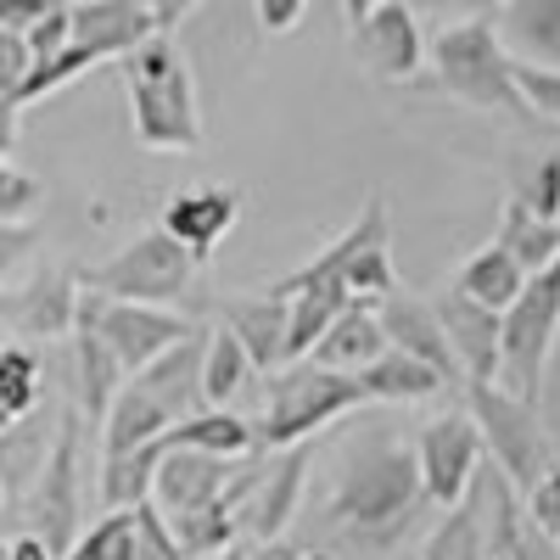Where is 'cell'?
<instances>
[{"mask_svg":"<svg viewBox=\"0 0 560 560\" xmlns=\"http://www.w3.org/2000/svg\"><path fill=\"white\" fill-rule=\"evenodd\" d=\"M219 560H242V549H236V544H230V549H224V555H219Z\"/></svg>","mask_w":560,"mask_h":560,"instance_id":"cell-45","label":"cell"},{"mask_svg":"<svg viewBox=\"0 0 560 560\" xmlns=\"http://www.w3.org/2000/svg\"><path fill=\"white\" fill-rule=\"evenodd\" d=\"M438 325L448 337V353L459 364L465 382H493L499 376V308L465 298L459 287H448L438 303Z\"/></svg>","mask_w":560,"mask_h":560,"instance_id":"cell-15","label":"cell"},{"mask_svg":"<svg viewBox=\"0 0 560 560\" xmlns=\"http://www.w3.org/2000/svg\"><path fill=\"white\" fill-rule=\"evenodd\" d=\"M516 202L533 213V219H560V158H544L533 168V179L516 191Z\"/></svg>","mask_w":560,"mask_h":560,"instance_id":"cell-34","label":"cell"},{"mask_svg":"<svg viewBox=\"0 0 560 560\" xmlns=\"http://www.w3.org/2000/svg\"><path fill=\"white\" fill-rule=\"evenodd\" d=\"M68 39L73 45H90L102 62H118L124 51H135L152 28V12L140 0H68Z\"/></svg>","mask_w":560,"mask_h":560,"instance_id":"cell-20","label":"cell"},{"mask_svg":"<svg viewBox=\"0 0 560 560\" xmlns=\"http://www.w3.org/2000/svg\"><path fill=\"white\" fill-rule=\"evenodd\" d=\"M382 353H387V337H382L376 308L359 303V298H348V303L331 314V325L314 337V348H308L303 359L331 364V370H364L370 359H382Z\"/></svg>","mask_w":560,"mask_h":560,"instance_id":"cell-21","label":"cell"},{"mask_svg":"<svg viewBox=\"0 0 560 560\" xmlns=\"http://www.w3.org/2000/svg\"><path fill=\"white\" fill-rule=\"evenodd\" d=\"M242 219V191L236 185H197V191H174L163 208V230L191 253L197 264H208L219 253V242L230 236V224Z\"/></svg>","mask_w":560,"mask_h":560,"instance_id":"cell-16","label":"cell"},{"mask_svg":"<svg viewBox=\"0 0 560 560\" xmlns=\"http://www.w3.org/2000/svg\"><path fill=\"white\" fill-rule=\"evenodd\" d=\"M7 560H57V555L45 549V538H39V533H28V527H23L18 538H7Z\"/></svg>","mask_w":560,"mask_h":560,"instance_id":"cell-42","label":"cell"},{"mask_svg":"<svg viewBox=\"0 0 560 560\" xmlns=\"http://www.w3.org/2000/svg\"><path fill=\"white\" fill-rule=\"evenodd\" d=\"M34 242H39V236H34L28 224H0V280H7V269H12Z\"/></svg>","mask_w":560,"mask_h":560,"instance_id":"cell-37","label":"cell"},{"mask_svg":"<svg viewBox=\"0 0 560 560\" xmlns=\"http://www.w3.org/2000/svg\"><path fill=\"white\" fill-rule=\"evenodd\" d=\"M420 499L427 493H420L415 448L376 438V443H364L342 459L325 510H331V527L348 533L353 544H393L409 527Z\"/></svg>","mask_w":560,"mask_h":560,"instance_id":"cell-1","label":"cell"},{"mask_svg":"<svg viewBox=\"0 0 560 560\" xmlns=\"http://www.w3.org/2000/svg\"><path fill=\"white\" fill-rule=\"evenodd\" d=\"M140 7H147V0H140Z\"/></svg>","mask_w":560,"mask_h":560,"instance_id":"cell-49","label":"cell"},{"mask_svg":"<svg viewBox=\"0 0 560 560\" xmlns=\"http://www.w3.org/2000/svg\"><path fill=\"white\" fill-rule=\"evenodd\" d=\"M522 510H527V522H533V527L555 544V555H560V465H549V471L527 488V504H522Z\"/></svg>","mask_w":560,"mask_h":560,"instance_id":"cell-31","label":"cell"},{"mask_svg":"<svg viewBox=\"0 0 560 560\" xmlns=\"http://www.w3.org/2000/svg\"><path fill=\"white\" fill-rule=\"evenodd\" d=\"M353 376H359L370 404H420V398H432L443 387V376L427 359H409L398 348H387L382 359H370L364 370H353Z\"/></svg>","mask_w":560,"mask_h":560,"instance_id":"cell-23","label":"cell"},{"mask_svg":"<svg viewBox=\"0 0 560 560\" xmlns=\"http://www.w3.org/2000/svg\"><path fill=\"white\" fill-rule=\"evenodd\" d=\"M124 90H129V124L147 152H197L202 118H197V84L185 51L158 28L118 57Z\"/></svg>","mask_w":560,"mask_h":560,"instance_id":"cell-2","label":"cell"},{"mask_svg":"<svg viewBox=\"0 0 560 560\" xmlns=\"http://www.w3.org/2000/svg\"><path fill=\"white\" fill-rule=\"evenodd\" d=\"M79 443H84V415L68 409L28 493V533H39L51 555H62L79 538Z\"/></svg>","mask_w":560,"mask_h":560,"instance_id":"cell-9","label":"cell"},{"mask_svg":"<svg viewBox=\"0 0 560 560\" xmlns=\"http://www.w3.org/2000/svg\"><path fill=\"white\" fill-rule=\"evenodd\" d=\"M465 415L477 420V438L493 454V465L510 477V488H533L555 459V443L538 420V404L504 393L499 382H465Z\"/></svg>","mask_w":560,"mask_h":560,"instance_id":"cell-6","label":"cell"},{"mask_svg":"<svg viewBox=\"0 0 560 560\" xmlns=\"http://www.w3.org/2000/svg\"><path fill=\"white\" fill-rule=\"evenodd\" d=\"M415 465H420V493L432 504H459L471 488L477 465H482V438L471 415H438L427 420V432L415 443Z\"/></svg>","mask_w":560,"mask_h":560,"instance_id":"cell-11","label":"cell"},{"mask_svg":"<svg viewBox=\"0 0 560 560\" xmlns=\"http://www.w3.org/2000/svg\"><path fill=\"white\" fill-rule=\"evenodd\" d=\"M191 560H219V555H191Z\"/></svg>","mask_w":560,"mask_h":560,"instance_id":"cell-47","label":"cell"},{"mask_svg":"<svg viewBox=\"0 0 560 560\" xmlns=\"http://www.w3.org/2000/svg\"><path fill=\"white\" fill-rule=\"evenodd\" d=\"M197 7H202V0H147V12H152V28H163V34H168V28H179V23L191 18Z\"/></svg>","mask_w":560,"mask_h":560,"instance_id":"cell-38","label":"cell"},{"mask_svg":"<svg viewBox=\"0 0 560 560\" xmlns=\"http://www.w3.org/2000/svg\"><path fill=\"white\" fill-rule=\"evenodd\" d=\"M73 382H79V415L96 427V420L107 415L118 382H124V364L113 359V348L96 337V331H84V325H73Z\"/></svg>","mask_w":560,"mask_h":560,"instance_id":"cell-24","label":"cell"},{"mask_svg":"<svg viewBox=\"0 0 560 560\" xmlns=\"http://www.w3.org/2000/svg\"><path fill=\"white\" fill-rule=\"evenodd\" d=\"M287 298L258 287V292H242V298H224L219 303V319L224 331L242 342V353L253 359V370H275L287 364Z\"/></svg>","mask_w":560,"mask_h":560,"instance_id":"cell-19","label":"cell"},{"mask_svg":"<svg viewBox=\"0 0 560 560\" xmlns=\"http://www.w3.org/2000/svg\"><path fill=\"white\" fill-rule=\"evenodd\" d=\"M370 7H376V0H342V12H348V23H353L359 12H370Z\"/></svg>","mask_w":560,"mask_h":560,"instance_id":"cell-44","label":"cell"},{"mask_svg":"<svg viewBox=\"0 0 560 560\" xmlns=\"http://www.w3.org/2000/svg\"><path fill=\"white\" fill-rule=\"evenodd\" d=\"M18 102L12 96H0V158H12V147H18Z\"/></svg>","mask_w":560,"mask_h":560,"instance_id":"cell-43","label":"cell"},{"mask_svg":"<svg viewBox=\"0 0 560 560\" xmlns=\"http://www.w3.org/2000/svg\"><path fill=\"white\" fill-rule=\"evenodd\" d=\"M57 560H185L168 522H163V510L152 499H135V504H118L107 510V516L79 533Z\"/></svg>","mask_w":560,"mask_h":560,"instance_id":"cell-10","label":"cell"},{"mask_svg":"<svg viewBox=\"0 0 560 560\" xmlns=\"http://www.w3.org/2000/svg\"><path fill=\"white\" fill-rule=\"evenodd\" d=\"M39 404V359L28 348H0V415H34Z\"/></svg>","mask_w":560,"mask_h":560,"instance_id":"cell-29","label":"cell"},{"mask_svg":"<svg viewBox=\"0 0 560 560\" xmlns=\"http://www.w3.org/2000/svg\"><path fill=\"white\" fill-rule=\"evenodd\" d=\"M247 376H253V359L242 353V342L224 331H202V404H213V409H230L236 404V393L247 387Z\"/></svg>","mask_w":560,"mask_h":560,"instance_id":"cell-25","label":"cell"},{"mask_svg":"<svg viewBox=\"0 0 560 560\" xmlns=\"http://www.w3.org/2000/svg\"><path fill=\"white\" fill-rule=\"evenodd\" d=\"M0 510H7V482H0Z\"/></svg>","mask_w":560,"mask_h":560,"instance_id":"cell-46","label":"cell"},{"mask_svg":"<svg viewBox=\"0 0 560 560\" xmlns=\"http://www.w3.org/2000/svg\"><path fill=\"white\" fill-rule=\"evenodd\" d=\"M370 308H376V319H382L387 348H398V353H409V359H427L443 382L459 376V364H454V353H448V337H443L432 303H420V298H409L404 287H393V292H382Z\"/></svg>","mask_w":560,"mask_h":560,"instance_id":"cell-18","label":"cell"},{"mask_svg":"<svg viewBox=\"0 0 560 560\" xmlns=\"http://www.w3.org/2000/svg\"><path fill=\"white\" fill-rule=\"evenodd\" d=\"M39 202H45V185L0 158V224H23Z\"/></svg>","mask_w":560,"mask_h":560,"instance_id":"cell-30","label":"cell"},{"mask_svg":"<svg viewBox=\"0 0 560 560\" xmlns=\"http://www.w3.org/2000/svg\"><path fill=\"white\" fill-rule=\"evenodd\" d=\"M303 7L308 0H258V28L264 34H292L303 23Z\"/></svg>","mask_w":560,"mask_h":560,"instance_id":"cell-36","label":"cell"},{"mask_svg":"<svg viewBox=\"0 0 560 560\" xmlns=\"http://www.w3.org/2000/svg\"><path fill=\"white\" fill-rule=\"evenodd\" d=\"M560 337V253L522 280V292L499 308V387L538 404L544 370Z\"/></svg>","mask_w":560,"mask_h":560,"instance_id":"cell-5","label":"cell"},{"mask_svg":"<svg viewBox=\"0 0 560 560\" xmlns=\"http://www.w3.org/2000/svg\"><path fill=\"white\" fill-rule=\"evenodd\" d=\"M34 57H28V39L18 28H0V96H18V84L28 79Z\"/></svg>","mask_w":560,"mask_h":560,"instance_id":"cell-35","label":"cell"},{"mask_svg":"<svg viewBox=\"0 0 560 560\" xmlns=\"http://www.w3.org/2000/svg\"><path fill=\"white\" fill-rule=\"evenodd\" d=\"M73 325L96 331L113 348L124 376L140 370V364H152L163 348H174L185 331H191V319H179L168 303H129V298H102V292H79Z\"/></svg>","mask_w":560,"mask_h":560,"instance_id":"cell-8","label":"cell"},{"mask_svg":"<svg viewBox=\"0 0 560 560\" xmlns=\"http://www.w3.org/2000/svg\"><path fill=\"white\" fill-rule=\"evenodd\" d=\"M370 404L353 370H331L314 359H287L269 370V393H264V420H258V448H287L308 443L319 427H331L337 415Z\"/></svg>","mask_w":560,"mask_h":560,"instance_id":"cell-4","label":"cell"},{"mask_svg":"<svg viewBox=\"0 0 560 560\" xmlns=\"http://www.w3.org/2000/svg\"><path fill=\"white\" fill-rule=\"evenodd\" d=\"M420 560H488V533H482V510H477L471 488H465L459 504H448L443 527L427 538V555Z\"/></svg>","mask_w":560,"mask_h":560,"instance_id":"cell-28","label":"cell"},{"mask_svg":"<svg viewBox=\"0 0 560 560\" xmlns=\"http://www.w3.org/2000/svg\"><path fill=\"white\" fill-rule=\"evenodd\" d=\"M493 242L533 275V269H544V264L560 253V219H533L516 197H510L504 213H499V236H493Z\"/></svg>","mask_w":560,"mask_h":560,"instance_id":"cell-26","label":"cell"},{"mask_svg":"<svg viewBox=\"0 0 560 560\" xmlns=\"http://www.w3.org/2000/svg\"><path fill=\"white\" fill-rule=\"evenodd\" d=\"M522 280H527V269H522L516 258H510L499 242H488L482 253H471V258L459 264V280H454V287H459L465 298L488 303V308H504L510 298L522 292Z\"/></svg>","mask_w":560,"mask_h":560,"instance_id":"cell-27","label":"cell"},{"mask_svg":"<svg viewBox=\"0 0 560 560\" xmlns=\"http://www.w3.org/2000/svg\"><path fill=\"white\" fill-rule=\"evenodd\" d=\"M404 7H409L415 18H420V12H427V18H471L482 0H404Z\"/></svg>","mask_w":560,"mask_h":560,"instance_id":"cell-40","label":"cell"},{"mask_svg":"<svg viewBox=\"0 0 560 560\" xmlns=\"http://www.w3.org/2000/svg\"><path fill=\"white\" fill-rule=\"evenodd\" d=\"M242 560H303V549L287 538H253V549H242Z\"/></svg>","mask_w":560,"mask_h":560,"instance_id":"cell-41","label":"cell"},{"mask_svg":"<svg viewBox=\"0 0 560 560\" xmlns=\"http://www.w3.org/2000/svg\"><path fill=\"white\" fill-rule=\"evenodd\" d=\"M73 303H79V275L62 264H45L28 275V287L0 292V325H12L18 337L57 342L73 331Z\"/></svg>","mask_w":560,"mask_h":560,"instance_id":"cell-13","label":"cell"},{"mask_svg":"<svg viewBox=\"0 0 560 560\" xmlns=\"http://www.w3.org/2000/svg\"><path fill=\"white\" fill-rule=\"evenodd\" d=\"M303 477H308V448L287 443V454H280L275 465H258V482L236 504V527L253 533V538H280L287 522H292V510H298Z\"/></svg>","mask_w":560,"mask_h":560,"instance_id":"cell-17","label":"cell"},{"mask_svg":"<svg viewBox=\"0 0 560 560\" xmlns=\"http://www.w3.org/2000/svg\"><path fill=\"white\" fill-rule=\"evenodd\" d=\"M0 560H7V544H0Z\"/></svg>","mask_w":560,"mask_h":560,"instance_id":"cell-48","label":"cell"},{"mask_svg":"<svg viewBox=\"0 0 560 560\" xmlns=\"http://www.w3.org/2000/svg\"><path fill=\"white\" fill-rule=\"evenodd\" d=\"M432 79L443 96L477 107V113H504V118H533L527 96L516 90V57L504 51V39L488 18H454L443 34L427 45Z\"/></svg>","mask_w":560,"mask_h":560,"instance_id":"cell-3","label":"cell"},{"mask_svg":"<svg viewBox=\"0 0 560 560\" xmlns=\"http://www.w3.org/2000/svg\"><path fill=\"white\" fill-rule=\"evenodd\" d=\"M516 90L527 96L533 113L555 118L560 124V68H544V62H516Z\"/></svg>","mask_w":560,"mask_h":560,"instance_id":"cell-32","label":"cell"},{"mask_svg":"<svg viewBox=\"0 0 560 560\" xmlns=\"http://www.w3.org/2000/svg\"><path fill=\"white\" fill-rule=\"evenodd\" d=\"M499 39L504 51H522L516 62L560 68V0H499Z\"/></svg>","mask_w":560,"mask_h":560,"instance_id":"cell-22","label":"cell"},{"mask_svg":"<svg viewBox=\"0 0 560 560\" xmlns=\"http://www.w3.org/2000/svg\"><path fill=\"white\" fill-rule=\"evenodd\" d=\"M242 459H224V454H208V448H163L158 465H152V488L147 499L163 510V516H185L197 504H213L224 493V482L236 477Z\"/></svg>","mask_w":560,"mask_h":560,"instance_id":"cell-14","label":"cell"},{"mask_svg":"<svg viewBox=\"0 0 560 560\" xmlns=\"http://www.w3.org/2000/svg\"><path fill=\"white\" fill-rule=\"evenodd\" d=\"M197 269L202 264L158 224V230H147V236H135L129 247H118L107 264L84 269L79 287L102 292V298H129V303H179L185 292H191Z\"/></svg>","mask_w":560,"mask_h":560,"instance_id":"cell-7","label":"cell"},{"mask_svg":"<svg viewBox=\"0 0 560 560\" xmlns=\"http://www.w3.org/2000/svg\"><path fill=\"white\" fill-rule=\"evenodd\" d=\"M45 7H51V0H0V28H18V34H23Z\"/></svg>","mask_w":560,"mask_h":560,"instance_id":"cell-39","label":"cell"},{"mask_svg":"<svg viewBox=\"0 0 560 560\" xmlns=\"http://www.w3.org/2000/svg\"><path fill=\"white\" fill-rule=\"evenodd\" d=\"M348 45L370 79H415L427 62V39H420V23L404 0H376L370 12H359Z\"/></svg>","mask_w":560,"mask_h":560,"instance_id":"cell-12","label":"cell"},{"mask_svg":"<svg viewBox=\"0 0 560 560\" xmlns=\"http://www.w3.org/2000/svg\"><path fill=\"white\" fill-rule=\"evenodd\" d=\"M68 0H51V7H45L28 28H23V39H28V57L34 62H45V57H57L62 45H68Z\"/></svg>","mask_w":560,"mask_h":560,"instance_id":"cell-33","label":"cell"}]
</instances>
